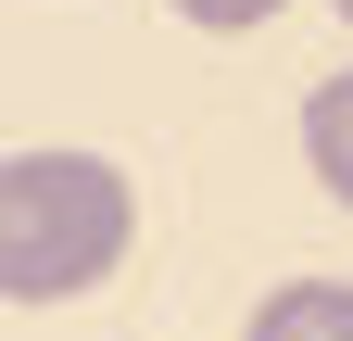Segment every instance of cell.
I'll use <instances>...</instances> for the list:
<instances>
[{
  "mask_svg": "<svg viewBox=\"0 0 353 341\" xmlns=\"http://www.w3.org/2000/svg\"><path fill=\"white\" fill-rule=\"evenodd\" d=\"M139 240V202L101 152H13L0 164V291L13 304H76Z\"/></svg>",
  "mask_w": 353,
  "mask_h": 341,
  "instance_id": "6da1fadb",
  "label": "cell"
},
{
  "mask_svg": "<svg viewBox=\"0 0 353 341\" xmlns=\"http://www.w3.org/2000/svg\"><path fill=\"white\" fill-rule=\"evenodd\" d=\"M252 341H353V278H290L252 304Z\"/></svg>",
  "mask_w": 353,
  "mask_h": 341,
  "instance_id": "7a4b0ae2",
  "label": "cell"
},
{
  "mask_svg": "<svg viewBox=\"0 0 353 341\" xmlns=\"http://www.w3.org/2000/svg\"><path fill=\"white\" fill-rule=\"evenodd\" d=\"M303 164L328 177V202H353V76H316V101H303Z\"/></svg>",
  "mask_w": 353,
  "mask_h": 341,
  "instance_id": "3957f363",
  "label": "cell"
},
{
  "mask_svg": "<svg viewBox=\"0 0 353 341\" xmlns=\"http://www.w3.org/2000/svg\"><path fill=\"white\" fill-rule=\"evenodd\" d=\"M176 13H190V26H214V38H240V26H265V13H278V0H176Z\"/></svg>",
  "mask_w": 353,
  "mask_h": 341,
  "instance_id": "277c9868",
  "label": "cell"
},
{
  "mask_svg": "<svg viewBox=\"0 0 353 341\" xmlns=\"http://www.w3.org/2000/svg\"><path fill=\"white\" fill-rule=\"evenodd\" d=\"M341 26H353V0H341Z\"/></svg>",
  "mask_w": 353,
  "mask_h": 341,
  "instance_id": "5b68a950",
  "label": "cell"
}]
</instances>
